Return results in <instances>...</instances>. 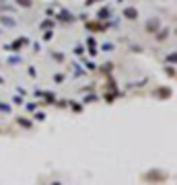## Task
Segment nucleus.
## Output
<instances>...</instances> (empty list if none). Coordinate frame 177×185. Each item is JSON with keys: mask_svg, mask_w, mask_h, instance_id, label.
<instances>
[{"mask_svg": "<svg viewBox=\"0 0 177 185\" xmlns=\"http://www.w3.org/2000/svg\"><path fill=\"white\" fill-rule=\"evenodd\" d=\"M126 17L134 19V17H136V10H134V8H128V10H126Z\"/></svg>", "mask_w": 177, "mask_h": 185, "instance_id": "nucleus-1", "label": "nucleus"}]
</instances>
